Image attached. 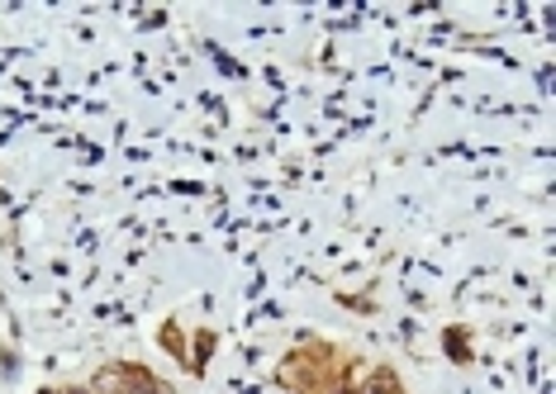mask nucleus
<instances>
[{"instance_id": "1", "label": "nucleus", "mask_w": 556, "mask_h": 394, "mask_svg": "<svg viewBox=\"0 0 556 394\" xmlns=\"http://www.w3.org/2000/svg\"><path fill=\"white\" fill-rule=\"evenodd\" d=\"M352 376H357V361L324 338H305L276 366V380H281L290 394H338Z\"/></svg>"}]
</instances>
